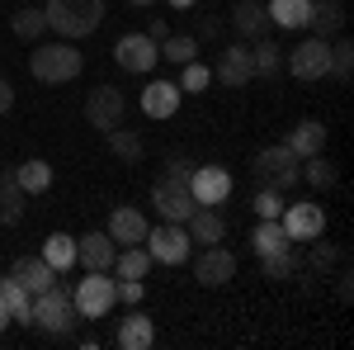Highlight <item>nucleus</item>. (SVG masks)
<instances>
[{"instance_id": "obj_1", "label": "nucleus", "mask_w": 354, "mask_h": 350, "mask_svg": "<svg viewBox=\"0 0 354 350\" xmlns=\"http://www.w3.org/2000/svg\"><path fill=\"white\" fill-rule=\"evenodd\" d=\"M28 71L38 76L43 85H62V81H76L85 71V57L76 43H38L33 53H28Z\"/></svg>"}, {"instance_id": "obj_2", "label": "nucleus", "mask_w": 354, "mask_h": 350, "mask_svg": "<svg viewBox=\"0 0 354 350\" xmlns=\"http://www.w3.org/2000/svg\"><path fill=\"white\" fill-rule=\"evenodd\" d=\"M43 15H48V28H57L66 43H76V38H85V33L100 28L104 0H48Z\"/></svg>"}, {"instance_id": "obj_3", "label": "nucleus", "mask_w": 354, "mask_h": 350, "mask_svg": "<svg viewBox=\"0 0 354 350\" xmlns=\"http://www.w3.org/2000/svg\"><path fill=\"white\" fill-rule=\"evenodd\" d=\"M33 326H43L48 336H71L81 326V313H76V303H71V294L62 284L33 294Z\"/></svg>"}, {"instance_id": "obj_4", "label": "nucleus", "mask_w": 354, "mask_h": 350, "mask_svg": "<svg viewBox=\"0 0 354 350\" xmlns=\"http://www.w3.org/2000/svg\"><path fill=\"white\" fill-rule=\"evenodd\" d=\"M250 175L260 180L265 189H279V194H288V189L302 180V161L288 152V142H279V147H265V152H255V161H250Z\"/></svg>"}, {"instance_id": "obj_5", "label": "nucleus", "mask_w": 354, "mask_h": 350, "mask_svg": "<svg viewBox=\"0 0 354 350\" xmlns=\"http://www.w3.org/2000/svg\"><path fill=\"white\" fill-rule=\"evenodd\" d=\"M71 303H76L81 322H100L113 303H118V289H113L109 270H85V279L71 289Z\"/></svg>"}, {"instance_id": "obj_6", "label": "nucleus", "mask_w": 354, "mask_h": 350, "mask_svg": "<svg viewBox=\"0 0 354 350\" xmlns=\"http://www.w3.org/2000/svg\"><path fill=\"white\" fill-rule=\"evenodd\" d=\"M147 251L161 265H185L194 256V242L185 232V222H161V227H147Z\"/></svg>"}, {"instance_id": "obj_7", "label": "nucleus", "mask_w": 354, "mask_h": 350, "mask_svg": "<svg viewBox=\"0 0 354 350\" xmlns=\"http://www.w3.org/2000/svg\"><path fill=\"white\" fill-rule=\"evenodd\" d=\"M123 114H128V100H123L118 85H95V90L85 95V119H90V128H100V133L118 128Z\"/></svg>"}, {"instance_id": "obj_8", "label": "nucleus", "mask_w": 354, "mask_h": 350, "mask_svg": "<svg viewBox=\"0 0 354 350\" xmlns=\"http://www.w3.org/2000/svg\"><path fill=\"white\" fill-rule=\"evenodd\" d=\"M113 62H118L123 71H133V76H147V71L161 62V43L147 38V33H123L118 48H113Z\"/></svg>"}, {"instance_id": "obj_9", "label": "nucleus", "mask_w": 354, "mask_h": 350, "mask_svg": "<svg viewBox=\"0 0 354 350\" xmlns=\"http://www.w3.org/2000/svg\"><path fill=\"white\" fill-rule=\"evenodd\" d=\"M288 71L298 81H322V76H330V38H307V43H298L288 53Z\"/></svg>"}, {"instance_id": "obj_10", "label": "nucleus", "mask_w": 354, "mask_h": 350, "mask_svg": "<svg viewBox=\"0 0 354 350\" xmlns=\"http://www.w3.org/2000/svg\"><path fill=\"white\" fill-rule=\"evenodd\" d=\"M283 232H288V242H317L322 232H326V213H322V204H283Z\"/></svg>"}, {"instance_id": "obj_11", "label": "nucleus", "mask_w": 354, "mask_h": 350, "mask_svg": "<svg viewBox=\"0 0 354 350\" xmlns=\"http://www.w3.org/2000/svg\"><path fill=\"white\" fill-rule=\"evenodd\" d=\"M189 194H194V204L218 209V204H227V194H232V175H227L222 166H194L189 170Z\"/></svg>"}, {"instance_id": "obj_12", "label": "nucleus", "mask_w": 354, "mask_h": 350, "mask_svg": "<svg viewBox=\"0 0 354 350\" xmlns=\"http://www.w3.org/2000/svg\"><path fill=\"white\" fill-rule=\"evenodd\" d=\"M236 274V256L227 251V246H203L198 256H194V279L203 284V289H218Z\"/></svg>"}, {"instance_id": "obj_13", "label": "nucleus", "mask_w": 354, "mask_h": 350, "mask_svg": "<svg viewBox=\"0 0 354 350\" xmlns=\"http://www.w3.org/2000/svg\"><path fill=\"white\" fill-rule=\"evenodd\" d=\"M109 237H113V246H142L147 242V218H142V209L118 204L109 213Z\"/></svg>"}, {"instance_id": "obj_14", "label": "nucleus", "mask_w": 354, "mask_h": 350, "mask_svg": "<svg viewBox=\"0 0 354 350\" xmlns=\"http://www.w3.org/2000/svg\"><path fill=\"white\" fill-rule=\"evenodd\" d=\"M113 256H118V246H113L109 232H85V237H76V265L113 270Z\"/></svg>"}, {"instance_id": "obj_15", "label": "nucleus", "mask_w": 354, "mask_h": 350, "mask_svg": "<svg viewBox=\"0 0 354 350\" xmlns=\"http://www.w3.org/2000/svg\"><path fill=\"white\" fill-rule=\"evenodd\" d=\"M213 76H218L227 90H241V85H250V48L245 43H236V48H227V53L218 57V67H213Z\"/></svg>"}, {"instance_id": "obj_16", "label": "nucleus", "mask_w": 354, "mask_h": 350, "mask_svg": "<svg viewBox=\"0 0 354 350\" xmlns=\"http://www.w3.org/2000/svg\"><path fill=\"white\" fill-rule=\"evenodd\" d=\"M185 232H189V242H198V246H218L222 237H227V222H222L218 209L198 204V209L189 213V222H185Z\"/></svg>"}, {"instance_id": "obj_17", "label": "nucleus", "mask_w": 354, "mask_h": 350, "mask_svg": "<svg viewBox=\"0 0 354 350\" xmlns=\"http://www.w3.org/2000/svg\"><path fill=\"white\" fill-rule=\"evenodd\" d=\"M180 95H185V90L175 81H151L142 90V114H147V119H170V114L180 109Z\"/></svg>"}, {"instance_id": "obj_18", "label": "nucleus", "mask_w": 354, "mask_h": 350, "mask_svg": "<svg viewBox=\"0 0 354 350\" xmlns=\"http://www.w3.org/2000/svg\"><path fill=\"white\" fill-rule=\"evenodd\" d=\"M232 28L241 33V38H265L270 33V10L260 5V0H236V10H232Z\"/></svg>"}, {"instance_id": "obj_19", "label": "nucleus", "mask_w": 354, "mask_h": 350, "mask_svg": "<svg viewBox=\"0 0 354 350\" xmlns=\"http://www.w3.org/2000/svg\"><path fill=\"white\" fill-rule=\"evenodd\" d=\"M288 152L307 161V157H317V152H326V123H317V119H302L298 128L288 133Z\"/></svg>"}, {"instance_id": "obj_20", "label": "nucleus", "mask_w": 354, "mask_h": 350, "mask_svg": "<svg viewBox=\"0 0 354 350\" xmlns=\"http://www.w3.org/2000/svg\"><path fill=\"white\" fill-rule=\"evenodd\" d=\"M15 279L24 284L28 294H43V289H53L57 284V270L43 261V256H19L15 261Z\"/></svg>"}, {"instance_id": "obj_21", "label": "nucleus", "mask_w": 354, "mask_h": 350, "mask_svg": "<svg viewBox=\"0 0 354 350\" xmlns=\"http://www.w3.org/2000/svg\"><path fill=\"white\" fill-rule=\"evenodd\" d=\"M307 24L317 28V38H335L345 28V0H312Z\"/></svg>"}, {"instance_id": "obj_22", "label": "nucleus", "mask_w": 354, "mask_h": 350, "mask_svg": "<svg viewBox=\"0 0 354 350\" xmlns=\"http://www.w3.org/2000/svg\"><path fill=\"white\" fill-rule=\"evenodd\" d=\"M24 189L15 180V170H5L0 175V227H15V222H24Z\"/></svg>"}, {"instance_id": "obj_23", "label": "nucleus", "mask_w": 354, "mask_h": 350, "mask_svg": "<svg viewBox=\"0 0 354 350\" xmlns=\"http://www.w3.org/2000/svg\"><path fill=\"white\" fill-rule=\"evenodd\" d=\"M0 303L10 308V322H33V294H28L24 284L10 274V279H0Z\"/></svg>"}, {"instance_id": "obj_24", "label": "nucleus", "mask_w": 354, "mask_h": 350, "mask_svg": "<svg viewBox=\"0 0 354 350\" xmlns=\"http://www.w3.org/2000/svg\"><path fill=\"white\" fill-rule=\"evenodd\" d=\"M118 346H123V350L156 346V326H151V317H142V313L133 308V317H123V326H118Z\"/></svg>"}, {"instance_id": "obj_25", "label": "nucleus", "mask_w": 354, "mask_h": 350, "mask_svg": "<svg viewBox=\"0 0 354 350\" xmlns=\"http://www.w3.org/2000/svg\"><path fill=\"white\" fill-rule=\"evenodd\" d=\"M15 180H19L24 194H48V189H53V166L43 161V157H33V161L15 166Z\"/></svg>"}, {"instance_id": "obj_26", "label": "nucleus", "mask_w": 354, "mask_h": 350, "mask_svg": "<svg viewBox=\"0 0 354 350\" xmlns=\"http://www.w3.org/2000/svg\"><path fill=\"white\" fill-rule=\"evenodd\" d=\"M265 10H270V24H279V28H307L312 0H270Z\"/></svg>"}, {"instance_id": "obj_27", "label": "nucleus", "mask_w": 354, "mask_h": 350, "mask_svg": "<svg viewBox=\"0 0 354 350\" xmlns=\"http://www.w3.org/2000/svg\"><path fill=\"white\" fill-rule=\"evenodd\" d=\"M250 71H255V76H279V71H283V48L270 43V38H255V48H250Z\"/></svg>"}, {"instance_id": "obj_28", "label": "nucleus", "mask_w": 354, "mask_h": 350, "mask_svg": "<svg viewBox=\"0 0 354 350\" xmlns=\"http://www.w3.org/2000/svg\"><path fill=\"white\" fill-rule=\"evenodd\" d=\"M151 270V251L147 246H123L118 256H113V274L118 279H142Z\"/></svg>"}, {"instance_id": "obj_29", "label": "nucleus", "mask_w": 354, "mask_h": 350, "mask_svg": "<svg viewBox=\"0 0 354 350\" xmlns=\"http://www.w3.org/2000/svg\"><path fill=\"white\" fill-rule=\"evenodd\" d=\"M43 261L62 274V270L76 265V237H66V232H53L48 242H43Z\"/></svg>"}, {"instance_id": "obj_30", "label": "nucleus", "mask_w": 354, "mask_h": 350, "mask_svg": "<svg viewBox=\"0 0 354 350\" xmlns=\"http://www.w3.org/2000/svg\"><path fill=\"white\" fill-rule=\"evenodd\" d=\"M250 242H255V251H260V256H270V251H283V246H293L279 218H260V227L250 232Z\"/></svg>"}, {"instance_id": "obj_31", "label": "nucleus", "mask_w": 354, "mask_h": 350, "mask_svg": "<svg viewBox=\"0 0 354 350\" xmlns=\"http://www.w3.org/2000/svg\"><path fill=\"white\" fill-rule=\"evenodd\" d=\"M104 137H109V152L118 157V161H128V166L142 161V137H137L133 128H123V123H118V128H109Z\"/></svg>"}, {"instance_id": "obj_32", "label": "nucleus", "mask_w": 354, "mask_h": 350, "mask_svg": "<svg viewBox=\"0 0 354 350\" xmlns=\"http://www.w3.org/2000/svg\"><path fill=\"white\" fill-rule=\"evenodd\" d=\"M10 28H15V38H28V43H33V38H43V33H48V15H43V10H33V5H19V10H15V19H10Z\"/></svg>"}, {"instance_id": "obj_33", "label": "nucleus", "mask_w": 354, "mask_h": 350, "mask_svg": "<svg viewBox=\"0 0 354 350\" xmlns=\"http://www.w3.org/2000/svg\"><path fill=\"white\" fill-rule=\"evenodd\" d=\"M161 57L175 62V67H185V62L198 57V38H194V33H165L161 38Z\"/></svg>"}, {"instance_id": "obj_34", "label": "nucleus", "mask_w": 354, "mask_h": 350, "mask_svg": "<svg viewBox=\"0 0 354 350\" xmlns=\"http://www.w3.org/2000/svg\"><path fill=\"white\" fill-rule=\"evenodd\" d=\"M302 180H307L312 189H330L335 180H340V170H335V166L317 152V157H307V161H302Z\"/></svg>"}, {"instance_id": "obj_35", "label": "nucleus", "mask_w": 354, "mask_h": 350, "mask_svg": "<svg viewBox=\"0 0 354 350\" xmlns=\"http://www.w3.org/2000/svg\"><path fill=\"white\" fill-rule=\"evenodd\" d=\"M350 71H354V43L350 38H330V76L335 81H350Z\"/></svg>"}, {"instance_id": "obj_36", "label": "nucleus", "mask_w": 354, "mask_h": 350, "mask_svg": "<svg viewBox=\"0 0 354 350\" xmlns=\"http://www.w3.org/2000/svg\"><path fill=\"white\" fill-rule=\"evenodd\" d=\"M208 85H213V67H203L198 57L185 62V71H180V90H185V95H198V90H208Z\"/></svg>"}, {"instance_id": "obj_37", "label": "nucleus", "mask_w": 354, "mask_h": 350, "mask_svg": "<svg viewBox=\"0 0 354 350\" xmlns=\"http://www.w3.org/2000/svg\"><path fill=\"white\" fill-rule=\"evenodd\" d=\"M265 261V279H288L298 261H293V246H283V251H270V256H260Z\"/></svg>"}, {"instance_id": "obj_38", "label": "nucleus", "mask_w": 354, "mask_h": 350, "mask_svg": "<svg viewBox=\"0 0 354 350\" xmlns=\"http://www.w3.org/2000/svg\"><path fill=\"white\" fill-rule=\"evenodd\" d=\"M250 204H255V213H260V218H279V213H283V194H279V189H265V185H260V194H255Z\"/></svg>"}, {"instance_id": "obj_39", "label": "nucleus", "mask_w": 354, "mask_h": 350, "mask_svg": "<svg viewBox=\"0 0 354 350\" xmlns=\"http://www.w3.org/2000/svg\"><path fill=\"white\" fill-rule=\"evenodd\" d=\"M113 289H118V303H142V279H113Z\"/></svg>"}, {"instance_id": "obj_40", "label": "nucleus", "mask_w": 354, "mask_h": 350, "mask_svg": "<svg viewBox=\"0 0 354 350\" xmlns=\"http://www.w3.org/2000/svg\"><path fill=\"white\" fill-rule=\"evenodd\" d=\"M222 33V19H213V15H198V24H194V38H218Z\"/></svg>"}, {"instance_id": "obj_41", "label": "nucleus", "mask_w": 354, "mask_h": 350, "mask_svg": "<svg viewBox=\"0 0 354 350\" xmlns=\"http://www.w3.org/2000/svg\"><path fill=\"white\" fill-rule=\"evenodd\" d=\"M10 109H15V85H10L5 76H0V119H5Z\"/></svg>"}, {"instance_id": "obj_42", "label": "nucleus", "mask_w": 354, "mask_h": 350, "mask_svg": "<svg viewBox=\"0 0 354 350\" xmlns=\"http://www.w3.org/2000/svg\"><path fill=\"white\" fill-rule=\"evenodd\" d=\"M165 33H170V28H165V19H151V28H147V38H156V43H161Z\"/></svg>"}, {"instance_id": "obj_43", "label": "nucleus", "mask_w": 354, "mask_h": 350, "mask_svg": "<svg viewBox=\"0 0 354 350\" xmlns=\"http://www.w3.org/2000/svg\"><path fill=\"white\" fill-rule=\"evenodd\" d=\"M330 261H335V251H330V246L322 242V246H317V265H330Z\"/></svg>"}, {"instance_id": "obj_44", "label": "nucleus", "mask_w": 354, "mask_h": 350, "mask_svg": "<svg viewBox=\"0 0 354 350\" xmlns=\"http://www.w3.org/2000/svg\"><path fill=\"white\" fill-rule=\"evenodd\" d=\"M5 326H10V308L0 303V331H5Z\"/></svg>"}, {"instance_id": "obj_45", "label": "nucleus", "mask_w": 354, "mask_h": 350, "mask_svg": "<svg viewBox=\"0 0 354 350\" xmlns=\"http://www.w3.org/2000/svg\"><path fill=\"white\" fill-rule=\"evenodd\" d=\"M170 5H175V10H194L198 0H170Z\"/></svg>"}, {"instance_id": "obj_46", "label": "nucleus", "mask_w": 354, "mask_h": 350, "mask_svg": "<svg viewBox=\"0 0 354 350\" xmlns=\"http://www.w3.org/2000/svg\"><path fill=\"white\" fill-rule=\"evenodd\" d=\"M128 5H151V0H128Z\"/></svg>"}]
</instances>
